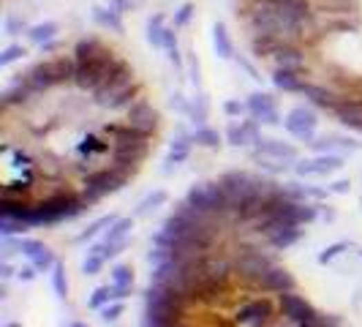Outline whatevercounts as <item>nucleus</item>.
<instances>
[{"instance_id":"1","label":"nucleus","mask_w":362,"mask_h":327,"mask_svg":"<svg viewBox=\"0 0 362 327\" xmlns=\"http://www.w3.org/2000/svg\"><path fill=\"white\" fill-rule=\"evenodd\" d=\"M131 230H134V221H131V218H120V221H115V224L109 227V232L104 234V237L93 245L90 251H88V256H85V262H82V273H85V276H95V273L106 265L109 256L120 254V248L126 245V240H128Z\"/></svg>"},{"instance_id":"2","label":"nucleus","mask_w":362,"mask_h":327,"mask_svg":"<svg viewBox=\"0 0 362 327\" xmlns=\"http://www.w3.org/2000/svg\"><path fill=\"white\" fill-rule=\"evenodd\" d=\"M283 129H286L292 137H297L300 142H308V144H311V142L316 140L318 118L311 109H305V106H294V109L286 115Z\"/></svg>"},{"instance_id":"3","label":"nucleus","mask_w":362,"mask_h":327,"mask_svg":"<svg viewBox=\"0 0 362 327\" xmlns=\"http://www.w3.org/2000/svg\"><path fill=\"white\" fill-rule=\"evenodd\" d=\"M109 150H115V144L104 131L101 134H82L79 140L74 142V156L82 164H98Z\"/></svg>"},{"instance_id":"4","label":"nucleus","mask_w":362,"mask_h":327,"mask_svg":"<svg viewBox=\"0 0 362 327\" xmlns=\"http://www.w3.org/2000/svg\"><path fill=\"white\" fill-rule=\"evenodd\" d=\"M272 317V306L270 300H262V297H254V300H245L240 308H237V327H267Z\"/></svg>"},{"instance_id":"5","label":"nucleus","mask_w":362,"mask_h":327,"mask_svg":"<svg viewBox=\"0 0 362 327\" xmlns=\"http://www.w3.org/2000/svg\"><path fill=\"white\" fill-rule=\"evenodd\" d=\"M17 245H19V251H22V256L39 270V273H46V270H52L55 265H57V259H55V254L49 251V245H44L41 240H30V237H19L17 240Z\"/></svg>"},{"instance_id":"6","label":"nucleus","mask_w":362,"mask_h":327,"mask_svg":"<svg viewBox=\"0 0 362 327\" xmlns=\"http://www.w3.org/2000/svg\"><path fill=\"white\" fill-rule=\"evenodd\" d=\"M245 106H248L251 120H256V123H270V126L280 123L278 104H275V98L270 93H254L245 101Z\"/></svg>"},{"instance_id":"7","label":"nucleus","mask_w":362,"mask_h":327,"mask_svg":"<svg viewBox=\"0 0 362 327\" xmlns=\"http://www.w3.org/2000/svg\"><path fill=\"white\" fill-rule=\"evenodd\" d=\"M343 169V158L341 156H316V158H311V161H300L297 164V175H318V178H327V175H332V172H341Z\"/></svg>"},{"instance_id":"8","label":"nucleus","mask_w":362,"mask_h":327,"mask_svg":"<svg viewBox=\"0 0 362 327\" xmlns=\"http://www.w3.org/2000/svg\"><path fill=\"white\" fill-rule=\"evenodd\" d=\"M128 126H134L144 134H153L155 126H158V115L147 101H136L128 106Z\"/></svg>"},{"instance_id":"9","label":"nucleus","mask_w":362,"mask_h":327,"mask_svg":"<svg viewBox=\"0 0 362 327\" xmlns=\"http://www.w3.org/2000/svg\"><path fill=\"white\" fill-rule=\"evenodd\" d=\"M256 153H262L265 158H275V161H294L297 158V150L292 144L280 140H272V137H259L256 142Z\"/></svg>"},{"instance_id":"10","label":"nucleus","mask_w":362,"mask_h":327,"mask_svg":"<svg viewBox=\"0 0 362 327\" xmlns=\"http://www.w3.org/2000/svg\"><path fill=\"white\" fill-rule=\"evenodd\" d=\"M227 140L229 144H234V147H240V144H256L259 142V131H256V120H231L227 129Z\"/></svg>"},{"instance_id":"11","label":"nucleus","mask_w":362,"mask_h":327,"mask_svg":"<svg viewBox=\"0 0 362 327\" xmlns=\"http://www.w3.org/2000/svg\"><path fill=\"white\" fill-rule=\"evenodd\" d=\"M272 82L286 93H303V88H305V80L297 77V71H289V68H275Z\"/></svg>"},{"instance_id":"12","label":"nucleus","mask_w":362,"mask_h":327,"mask_svg":"<svg viewBox=\"0 0 362 327\" xmlns=\"http://www.w3.org/2000/svg\"><path fill=\"white\" fill-rule=\"evenodd\" d=\"M112 283L120 292V297H128L131 289H134V270H131V265H115L112 268Z\"/></svg>"},{"instance_id":"13","label":"nucleus","mask_w":362,"mask_h":327,"mask_svg":"<svg viewBox=\"0 0 362 327\" xmlns=\"http://www.w3.org/2000/svg\"><path fill=\"white\" fill-rule=\"evenodd\" d=\"M112 300H123V297H120V292L115 289V283H106V286H98V289L93 292L88 306L95 308V311H101V308H104L106 303H112Z\"/></svg>"},{"instance_id":"14","label":"nucleus","mask_w":362,"mask_h":327,"mask_svg":"<svg viewBox=\"0 0 362 327\" xmlns=\"http://www.w3.org/2000/svg\"><path fill=\"white\" fill-rule=\"evenodd\" d=\"M164 14H153L147 19V39L155 49H164V33H166V25H164Z\"/></svg>"},{"instance_id":"15","label":"nucleus","mask_w":362,"mask_h":327,"mask_svg":"<svg viewBox=\"0 0 362 327\" xmlns=\"http://www.w3.org/2000/svg\"><path fill=\"white\" fill-rule=\"evenodd\" d=\"M93 19L95 22H101L104 28H112V30H117V33H123V19H120V11H106V8H101V6H95L93 8Z\"/></svg>"},{"instance_id":"16","label":"nucleus","mask_w":362,"mask_h":327,"mask_svg":"<svg viewBox=\"0 0 362 327\" xmlns=\"http://www.w3.org/2000/svg\"><path fill=\"white\" fill-rule=\"evenodd\" d=\"M213 44H216V52H218L221 57H231V55H234V47H231V39H229L224 22L216 25V30H213Z\"/></svg>"},{"instance_id":"17","label":"nucleus","mask_w":362,"mask_h":327,"mask_svg":"<svg viewBox=\"0 0 362 327\" xmlns=\"http://www.w3.org/2000/svg\"><path fill=\"white\" fill-rule=\"evenodd\" d=\"M57 25L55 22H44V25H33V28H28V36H30V41L33 44H46V41H52L55 36H57Z\"/></svg>"},{"instance_id":"18","label":"nucleus","mask_w":362,"mask_h":327,"mask_svg":"<svg viewBox=\"0 0 362 327\" xmlns=\"http://www.w3.org/2000/svg\"><path fill=\"white\" fill-rule=\"evenodd\" d=\"M191 142H193V137H182V140H178L169 147V156H166V164H169V167H178V164H182V161L188 158Z\"/></svg>"},{"instance_id":"19","label":"nucleus","mask_w":362,"mask_h":327,"mask_svg":"<svg viewBox=\"0 0 362 327\" xmlns=\"http://www.w3.org/2000/svg\"><path fill=\"white\" fill-rule=\"evenodd\" d=\"M115 221H117V218H112V216H104V218H98V221H93L90 227H88L85 232H79V234H77L74 240H77V243H85V240H93L95 234H101V230H104V227H112Z\"/></svg>"},{"instance_id":"20","label":"nucleus","mask_w":362,"mask_h":327,"mask_svg":"<svg viewBox=\"0 0 362 327\" xmlns=\"http://www.w3.org/2000/svg\"><path fill=\"white\" fill-rule=\"evenodd\" d=\"M52 286H55L57 297H66V295H68V279H66V268H63L60 262L52 268Z\"/></svg>"},{"instance_id":"21","label":"nucleus","mask_w":362,"mask_h":327,"mask_svg":"<svg viewBox=\"0 0 362 327\" xmlns=\"http://www.w3.org/2000/svg\"><path fill=\"white\" fill-rule=\"evenodd\" d=\"M303 95H308L314 104L318 106H330L332 104V98H330V91H324V88H318V85H308L305 82V88H303Z\"/></svg>"},{"instance_id":"22","label":"nucleus","mask_w":362,"mask_h":327,"mask_svg":"<svg viewBox=\"0 0 362 327\" xmlns=\"http://www.w3.org/2000/svg\"><path fill=\"white\" fill-rule=\"evenodd\" d=\"M28 55V49L22 47V44H8V47L0 52V66L6 68V66H11L14 60H19V57H25Z\"/></svg>"},{"instance_id":"23","label":"nucleus","mask_w":362,"mask_h":327,"mask_svg":"<svg viewBox=\"0 0 362 327\" xmlns=\"http://www.w3.org/2000/svg\"><path fill=\"white\" fill-rule=\"evenodd\" d=\"M193 142L202 144V147H218V144H221V137H218V131H213V129H199V131L193 134Z\"/></svg>"},{"instance_id":"24","label":"nucleus","mask_w":362,"mask_h":327,"mask_svg":"<svg viewBox=\"0 0 362 327\" xmlns=\"http://www.w3.org/2000/svg\"><path fill=\"white\" fill-rule=\"evenodd\" d=\"M123 308H126L123 303H115V306H104V308H101V319H104V322H115V319H117V317L123 314Z\"/></svg>"},{"instance_id":"25","label":"nucleus","mask_w":362,"mask_h":327,"mask_svg":"<svg viewBox=\"0 0 362 327\" xmlns=\"http://www.w3.org/2000/svg\"><path fill=\"white\" fill-rule=\"evenodd\" d=\"M164 199H166V194H164V191H155V194H150V196H147V199H144V202L139 205V213H147L150 207H155V205H161Z\"/></svg>"},{"instance_id":"26","label":"nucleus","mask_w":362,"mask_h":327,"mask_svg":"<svg viewBox=\"0 0 362 327\" xmlns=\"http://www.w3.org/2000/svg\"><path fill=\"white\" fill-rule=\"evenodd\" d=\"M343 248H346V243H335V245L324 248V254L318 256V262H321V265H324V262H330V259H332V256H338V254H341Z\"/></svg>"},{"instance_id":"27","label":"nucleus","mask_w":362,"mask_h":327,"mask_svg":"<svg viewBox=\"0 0 362 327\" xmlns=\"http://www.w3.org/2000/svg\"><path fill=\"white\" fill-rule=\"evenodd\" d=\"M224 112L231 115V118H240L242 112H248V106H245V104H240V101H227V104H224Z\"/></svg>"},{"instance_id":"28","label":"nucleus","mask_w":362,"mask_h":327,"mask_svg":"<svg viewBox=\"0 0 362 327\" xmlns=\"http://www.w3.org/2000/svg\"><path fill=\"white\" fill-rule=\"evenodd\" d=\"M191 14H193V6H191V3H185V6L180 8V14L175 17V25H185V22L191 19Z\"/></svg>"},{"instance_id":"29","label":"nucleus","mask_w":362,"mask_h":327,"mask_svg":"<svg viewBox=\"0 0 362 327\" xmlns=\"http://www.w3.org/2000/svg\"><path fill=\"white\" fill-rule=\"evenodd\" d=\"M36 273H39V270H36V268L30 265V268H25V270H19V279H22V281H33V279H36Z\"/></svg>"},{"instance_id":"30","label":"nucleus","mask_w":362,"mask_h":327,"mask_svg":"<svg viewBox=\"0 0 362 327\" xmlns=\"http://www.w3.org/2000/svg\"><path fill=\"white\" fill-rule=\"evenodd\" d=\"M71 327H82V325H71Z\"/></svg>"}]
</instances>
